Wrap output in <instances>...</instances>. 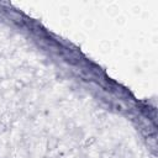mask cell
<instances>
[{
  "instance_id": "4",
  "label": "cell",
  "mask_w": 158,
  "mask_h": 158,
  "mask_svg": "<svg viewBox=\"0 0 158 158\" xmlns=\"http://www.w3.org/2000/svg\"><path fill=\"white\" fill-rule=\"evenodd\" d=\"M26 86V83L22 80V79H16L15 83H14V89L15 90H21Z\"/></svg>"
},
{
  "instance_id": "8",
  "label": "cell",
  "mask_w": 158,
  "mask_h": 158,
  "mask_svg": "<svg viewBox=\"0 0 158 158\" xmlns=\"http://www.w3.org/2000/svg\"><path fill=\"white\" fill-rule=\"evenodd\" d=\"M0 58H1V53H0Z\"/></svg>"
},
{
  "instance_id": "5",
  "label": "cell",
  "mask_w": 158,
  "mask_h": 158,
  "mask_svg": "<svg viewBox=\"0 0 158 158\" xmlns=\"http://www.w3.org/2000/svg\"><path fill=\"white\" fill-rule=\"evenodd\" d=\"M64 60L68 63V64H72V65H75V64H78L79 63V59H77L75 57H64Z\"/></svg>"
},
{
  "instance_id": "6",
  "label": "cell",
  "mask_w": 158,
  "mask_h": 158,
  "mask_svg": "<svg viewBox=\"0 0 158 158\" xmlns=\"http://www.w3.org/2000/svg\"><path fill=\"white\" fill-rule=\"evenodd\" d=\"M6 131H7V125L4 121H0V135L1 133H5Z\"/></svg>"
},
{
  "instance_id": "1",
  "label": "cell",
  "mask_w": 158,
  "mask_h": 158,
  "mask_svg": "<svg viewBox=\"0 0 158 158\" xmlns=\"http://www.w3.org/2000/svg\"><path fill=\"white\" fill-rule=\"evenodd\" d=\"M156 125H153V126H151V125H148V126H143L142 128H141V133L144 136V137H149V136H153V135H156Z\"/></svg>"
},
{
  "instance_id": "7",
  "label": "cell",
  "mask_w": 158,
  "mask_h": 158,
  "mask_svg": "<svg viewBox=\"0 0 158 158\" xmlns=\"http://www.w3.org/2000/svg\"><path fill=\"white\" fill-rule=\"evenodd\" d=\"M115 107H116V110H117V111H121V110H122L121 105H115Z\"/></svg>"
},
{
  "instance_id": "3",
  "label": "cell",
  "mask_w": 158,
  "mask_h": 158,
  "mask_svg": "<svg viewBox=\"0 0 158 158\" xmlns=\"http://www.w3.org/2000/svg\"><path fill=\"white\" fill-rule=\"evenodd\" d=\"M95 142H96V137H95V136H90V137L85 138V141H84V143H83V147H84V148H89V147H91L93 144H95Z\"/></svg>"
},
{
  "instance_id": "2",
  "label": "cell",
  "mask_w": 158,
  "mask_h": 158,
  "mask_svg": "<svg viewBox=\"0 0 158 158\" xmlns=\"http://www.w3.org/2000/svg\"><path fill=\"white\" fill-rule=\"evenodd\" d=\"M58 144H59V139L56 138V137H49V138L47 139V149H48V151L56 149V148L58 147Z\"/></svg>"
}]
</instances>
